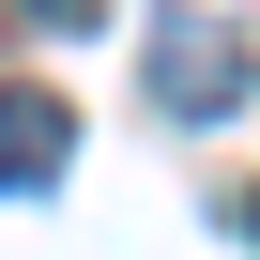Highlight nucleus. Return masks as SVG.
I'll use <instances>...</instances> for the list:
<instances>
[{"mask_svg": "<svg viewBox=\"0 0 260 260\" xmlns=\"http://www.w3.org/2000/svg\"><path fill=\"white\" fill-rule=\"evenodd\" d=\"M16 16H31V31H92L107 0H16Z\"/></svg>", "mask_w": 260, "mask_h": 260, "instance_id": "obj_3", "label": "nucleus"}, {"mask_svg": "<svg viewBox=\"0 0 260 260\" xmlns=\"http://www.w3.org/2000/svg\"><path fill=\"white\" fill-rule=\"evenodd\" d=\"M61 153H77L61 92H0V199H46V184H61Z\"/></svg>", "mask_w": 260, "mask_h": 260, "instance_id": "obj_2", "label": "nucleus"}, {"mask_svg": "<svg viewBox=\"0 0 260 260\" xmlns=\"http://www.w3.org/2000/svg\"><path fill=\"white\" fill-rule=\"evenodd\" d=\"M138 61H153V107H169V122H214V107H245V77H260L230 16H153Z\"/></svg>", "mask_w": 260, "mask_h": 260, "instance_id": "obj_1", "label": "nucleus"}, {"mask_svg": "<svg viewBox=\"0 0 260 260\" xmlns=\"http://www.w3.org/2000/svg\"><path fill=\"white\" fill-rule=\"evenodd\" d=\"M245 230H260V199H245Z\"/></svg>", "mask_w": 260, "mask_h": 260, "instance_id": "obj_4", "label": "nucleus"}]
</instances>
